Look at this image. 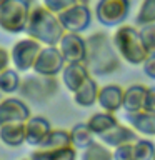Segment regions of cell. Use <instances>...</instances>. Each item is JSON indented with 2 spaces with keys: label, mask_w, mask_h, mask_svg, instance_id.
<instances>
[{
  "label": "cell",
  "mask_w": 155,
  "mask_h": 160,
  "mask_svg": "<svg viewBox=\"0 0 155 160\" xmlns=\"http://www.w3.org/2000/svg\"><path fill=\"white\" fill-rule=\"evenodd\" d=\"M122 62L123 60L118 55L113 40L108 33L95 32L87 37L85 65L88 67L93 77H105V75L118 72Z\"/></svg>",
  "instance_id": "6da1fadb"
},
{
  "label": "cell",
  "mask_w": 155,
  "mask_h": 160,
  "mask_svg": "<svg viewBox=\"0 0 155 160\" xmlns=\"http://www.w3.org/2000/svg\"><path fill=\"white\" fill-rule=\"evenodd\" d=\"M28 37L38 40L42 45H58L60 38L63 37L65 28L60 22L58 15L48 10L45 5H35L30 10L28 23L25 28Z\"/></svg>",
  "instance_id": "7a4b0ae2"
},
{
  "label": "cell",
  "mask_w": 155,
  "mask_h": 160,
  "mask_svg": "<svg viewBox=\"0 0 155 160\" xmlns=\"http://www.w3.org/2000/svg\"><path fill=\"white\" fill-rule=\"evenodd\" d=\"M112 40L122 60L130 65H142L148 57V50L142 40L140 30L135 25H118L112 35Z\"/></svg>",
  "instance_id": "3957f363"
},
{
  "label": "cell",
  "mask_w": 155,
  "mask_h": 160,
  "mask_svg": "<svg viewBox=\"0 0 155 160\" xmlns=\"http://www.w3.org/2000/svg\"><path fill=\"white\" fill-rule=\"evenodd\" d=\"M60 90V80L52 75L32 73L22 78L18 93L25 102L30 103H47L50 102Z\"/></svg>",
  "instance_id": "277c9868"
},
{
  "label": "cell",
  "mask_w": 155,
  "mask_h": 160,
  "mask_svg": "<svg viewBox=\"0 0 155 160\" xmlns=\"http://www.w3.org/2000/svg\"><path fill=\"white\" fill-rule=\"evenodd\" d=\"M28 0H3L0 2V28L7 33H22L30 17Z\"/></svg>",
  "instance_id": "5b68a950"
},
{
  "label": "cell",
  "mask_w": 155,
  "mask_h": 160,
  "mask_svg": "<svg viewBox=\"0 0 155 160\" xmlns=\"http://www.w3.org/2000/svg\"><path fill=\"white\" fill-rule=\"evenodd\" d=\"M130 0H98L95 5L97 22L105 27H118L130 15Z\"/></svg>",
  "instance_id": "8992f818"
},
{
  "label": "cell",
  "mask_w": 155,
  "mask_h": 160,
  "mask_svg": "<svg viewBox=\"0 0 155 160\" xmlns=\"http://www.w3.org/2000/svg\"><path fill=\"white\" fill-rule=\"evenodd\" d=\"M42 47L43 45L38 40L28 37V35L25 38L18 40V42H15L12 50H10L12 65L18 72H28V70H32Z\"/></svg>",
  "instance_id": "52a82bcc"
},
{
  "label": "cell",
  "mask_w": 155,
  "mask_h": 160,
  "mask_svg": "<svg viewBox=\"0 0 155 160\" xmlns=\"http://www.w3.org/2000/svg\"><path fill=\"white\" fill-rule=\"evenodd\" d=\"M65 63H67V60H65L63 53L60 52L58 45H43L32 70L35 73L57 77L62 73Z\"/></svg>",
  "instance_id": "ba28073f"
},
{
  "label": "cell",
  "mask_w": 155,
  "mask_h": 160,
  "mask_svg": "<svg viewBox=\"0 0 155 160\" xmlns=\"http://www.w3.org/2000/svg\"><path fill=\"white\" fill-rule=\"evenodd\" d=\"M58 18L62 22L65 32H85L92 23V10L85 2H78L70 8L58 13Z\"/></svg>",
  "instance_id": "9c48e42d"
},
{
  "label": "cell",
  "mask_w": 155,
  "mask_h": 160,
  "mask_svg": "<svg viewBox=\"0 0 155 160\" xmlns=\"http://www.w3.org/2000/svg\"><path fill=\"white\" fill-rule=\"evenodd\" d=\"M58 48L67 62H85L87 57V38L77 32H65L58 42Z\"/></svg>",
  "instance_id": "30bf717a"
},
{
  "label": "cell",
  "mask_w": 155,
  "mask_h": 160,
  "mask_svg": "<svg viewBox=\"0 0 155 160\" xmlns=\"http://www.w3.org/2000/svg\"><path fill=\"white\" fill-rule=\"evenodd\" d=\"M30 117V107L23 98L7 97L0 102V127L12 122H27Z\"/></svg>",
  "instance_id": "8fae6325"
},
{
  "label": "cell",
  "mask_w": 155,
  "mask_h": 160,
  "mask_svg": "<svg viewBox=\"0 0 155 160\" xmlns=\"http://www.w3.org/2000/svg\"><path fill=\"white\" fill-rule=\"evenodd\" d=\"M60 75H62V83L65 85V88L70 90L72 93L92 77L85 62H67Z\"/></svg>",
  "instance_id": "7c38bea8"
},
{
  "label": "cell",
  "mask_w": 155,
  "mask_h": 160,
  "mask_svg": "<svg viewBox=\"0 0 155 160\" xmlns=\"http://www.w3.org/2000/svg\"><path fill=\"white\" fill-rule=\"evenodd\" d=\"M123 97H125V88L123 87H120L117 83L103 85V87H100L97 103L102 107V110L115 113L123 107Z\"/></svg>",
  "instance_id": "4fadbf2b"
},
{
  "label": "cell",
  "mask_w": 155,
  "mask_h": 160,
  "mask_svg": "<svg viewBox=\"0 0 155 160\" xmlns=\"http://www.w3.org/2000/svg\"><path fill=\"white\" fill-rule=\"evenodd\" d=\"M0 142L5 147L17 148L27 143V125L25 122H12L0 127Z\"/></svg>",
  "instance_id": "5bb4252c"
},
{
  "label": "cell",
  "mask_w": 155,
  "mask_h": 160,
  "mask_svg": "<svg viewBox=\"0 0 155 160\" xmlns=\"http://www.w3.org/2000/svg\"><path fill=\"white\" fill-rule=\"evenodd\" d=\"M25 125H27V143L35 148L43 142L48 132L52 130V125H50L48 118L42 117V115H32L25 122Z\"/></svg>",
  "instance_id": "9a60e30c"
},
{
  "label": "cell",
  "mask_w": 155,
  "mask_h": 160,
  "mask_svg": "<svg viewBox=\"0 0 155 160\" xmlns=\"http://www.w3.org/2000/svg\"><path fill=\"white\" fill-rule=\"evenodd\" d=\"M138 137H137V132L130 127V125H123V123H117L113 125L112 128L108 130V132H105L103 135H100L98 140L100 142H103L105 145H108V147H118V145L122 143H128V142H135Z\"/></svg>",
  "instance_id": "2e32d148"
},
{
  "label": "cell",
  "mask_w": 155,
  "mask_h": 160,
  "mask_svg": "<svg viewBox=\"0 0 155 160\" xmlns=\"http://www.w3.org/2000/svg\"><path fill=\"white\" fill-rule=\"evenodd\" d=\"M128 125L137 133H142L145 137H155V112L148 110H138V112L127 113Z\"/></svg>",
  "instance_id": "e0dca14e"
},
{
  "label": "cell",
  "mask_w": 155,
  "mask_h": 160,
  "mask_svg": "<svg viewBox=\"0 0 155 160\" xmlns=\"http://www.w3.org/2000/svg\"><path fill=\"white\" fill-rule=\"evenodd\" d=\"M98 93H100V85L92 75L82 87L73 92V102L82 108H88L98 102Z\"/></svg>",
  "instance_id": "ac0fdd59"
},
{
  "label": "cell",
  "mask_w": 155,
  "mask_h": 160,
  "mask_svg": "<svg viewBox=\"0 0 155 160\" xmlns=\"http://www.w3.org/2000/svg\"><path fill=\"white\" fill-rule=\"evenodd\" d=\"M145 93H147V85H142V83H133V85L125 88L123 107H122L125 110V113L143 110Z\"/></svg>",
  "instance_id": "d6986e66"
},
{
  "label": "cell",
  "mask_w": 155,
  "mask_h": 160,
  "mask_svg": "<svg viewBox=\"0 0 155 160\" xmlns=\"http://www.w3.org/2000/svg\"><path fill=\"white\" fill-rule=\"evenodd\" d=\"M118 123V118L115 117V113L112 112H107V110H102V112H97V113H92L87 120V125L90 127V130L95 133V137H100L103 135L105 132H108L113 125Z\"/></svg>",
  "instance_id": "ffe728a7"
},
{
  "label": "cell",
  "mask_w": 155,
  "mask_h": 160,
  "mask_svg": "<svg viewBox=\"0 0 155 160\" xmlns=\"http://www.w3.org/2000/svg\"><path fill=\"white\" fill-rule=\"evenodd\" d=\"M30 160H77V148L65 147V148H35L30 153Z\"/></svg>",
  "instance_id": "44dd1931"
},
{
  "label": "cell",
  "mask_w": 155,
  "mask_h": 160,
  "mask_svg": "<svg viewBox=\"0 0 155 160\" xmlns=\"http://www.w3.org/2000/svg\"><path fill=\"white\" fill-rule=\"evenodd\" d=\"M65 147H73V145H72V135H70V130L52 128L48 132V135L45 137V140L38 145L37 148L52 150V148H65Z\"/></svg>",
  "instance_id": "7402d4cb"
},
{
  "label": "cell",
  "mask_w": 155,
  "mask_h": 160,
  "mask_svg": "<svg viewBox=\"0 0 155 160\" xmlns=\"http://www.w3.org/2000/svg\"><path fill=\"white\" fill-rule=\"evenodd\" d=\"M70 135H72V145L77 150H83L87 148L90 143L95 142V133L90 130V127L87 125V122H80L75 123L72 128H70Z\"/></svg>",
  "instance_id": "603a6c76"
},
{
  "label": "cell",
  "mask_w": 155,
  "mask_h": 160,
  "mask_svg": "<svg viewBox=\"0 0 155 160\" xmlns=\"http://www.w3.org/2000/svg\"><path fill=\"white\" fill-rule=\"evenodd\" d=\"M80 160H113V150L100 140H95L87 148L82 150Z\"/></svg>",
  "instance_id": "cb8c5ba5"
},
{
  "label": "cell",
  "mask_w": 155,
  "mask_h": 160,
  "mask_svg": "<svg viewBox=\"0 0 155 160\" xmlns=\"http://www.w3.org/2000/svg\"><path fill=\"white\" fill-rule=\"evenodd\" d=\"M20 83H22V78H20L17 68L7 67L5 70L0 72V92H2L3 95L18 92Z\"/></svg>",
  "instance_id": "d4e9b609"
},
{
  "label": "cell",
  "mask_w": 155,
  "mask_h": 160,
  "mask_svg": "<svg viewBox=\"0 0 155 160\" xmlns=\"http://www.w3.org/2000/svg\"><path fill=\"white\" fill-rule=\"evenodd\" d=\"M147 23H155V0H142L135 15V25L142 27Z\"/></svg>",
  "instance_id": "484cf974"
},
{
  "label": "cell",
  "mask_w": 155,
  "mask_h": 160,
  "mask_svg": "<svg viewBox=\"0 0 155 160\" xmlns=\"http://www.w3.org/2000/svg\"><path fill=\"white\" fill-rule=\"evenodd\" d=\"M155 143L150 138H137L133 142V160H153Z\"/></svg>",
  "instance_id": "4316f807"
},
{
  "label": "cell",
  "mask_w": 155,
  "mask_h": 160,
  "mask_svg": "<svg viewBox=\"0 0 155 160\" xmlns=\"http://www.w3.org/2000/svg\"><path fill=\"white\" fill-rule=\"evenodd\" d=\"M148 53H155V23H147L138 28Z\"/></svg>",
  "instance_id": "83f0119b"
},
{
  "label": "cell",
  "mask_w": 155,
  "mask_h": 160,
  "mask_svg": "<svg viewBox=\"0 0 155 160\" xmlns=\"http://www.w3.org/2000/svg\"><path fill=\"white\" fill-rule=\"evenodd\" d=\"M80 0H43V5L47 7L48 10H52L53 13H62L63 10L70 8L72 5L78 3Z\"/></svg>",
  "instance_id": "f1b7e54d"
},
{
  "label": "cell",
  "mask_w": 155,
  "mask_h": 160,
  "mask_svg": "<svg viewBox=\"0 0 155 160\" xmlns=\"http://www.w3.org/2000/svg\"><path fill=\"white\" fill-rule=\"evenodd\" d=\"M113 160H133V142L122 143L113 148Z\"/></svg>",
  "instance_id": "f546056e"
},
{
  "label": "cell",
  "mask_w": 155,
  "mask_h": 160,
  "mask_svg": "<svg viewBox=\"0 0 155 160\" xmlns=\"http://www.w3.org/2000/svg\"><path fill=\"white\" fill-rule=\"evenodd\" d=\"M142 68H143V73L148 78L155 80V53H148V57L142 63Z\"/></svg>",
  "instance_id": "4dcf8cb0"
},
{
  "label": "cell",
  "mask_w": 155,
  "mask_h": 160,
  "mask_svg": "<svg viewBox=\"0 0 155 160\" xmlns=\"http://www.w3.org/2000/svg\"><path fill=\"white\" fill-rule=\"evenodd\" d=\"M143 110L155 112V87H147V93H145V100H143Z\"/></svg>",
  "instance_id": "1f68e13d"
},
{
  "label": "cell",
  "mask_w": 155,
  "mask_h": 160,
  "mask_svg": "<svg viewBox=\"0 0 155 160\" xmlns=\"http://www.w3.org/2000/svg\"><path fill=\"white\" fill-rule=\"evenodd\" d=\"M10 62H12V58H10V52L5 47H0V72L7 68Z\"/></svg>",
  "instance_id": "d6a6232c"
},
{
  "label": "cell",
  "mask_w": 155,
  "mask_h": 160,
  "mask_svg": "<svg viewBox=\"0 0 155 160\" xmlns=\"http://www.w3.org/2000/svg\"><path fill=\"white\" fill-rule=\"evenodd\" d=\"M2 100H3V93L0 92V102H2Z\"/></svg>",
  "instance_id": "836d02e7"
},
{
  "label": "cell",
  "mask_w": 155,
  "mask_h": 160,
  "mask_svg": "<svg viewBox=\"0 0 155 160\" xmlns=\"http://www.w3.org/2000/svg\"><path fill=\"white\" fill-rule=\"evenodd\" d=\"M80 2H85V3H87V2H88V0H80Z\"/></svg>",
  "instance_id": "e575fe53"
},
{
  "label": "cell",
  "mask_w": 155,
  "mask_h": 160,
  "mask_svg": "<svg viewBox=\"0 0 155 160\" xmlns=\"http://www.w3.org/2000/svg\"><path fill=\"white\" fill-rule=\"evenodd\" d=\"M0 2H3V0H0Z\"/></svg>",
  "instance_id": "d590c367"
},
{
  "label": "cell",
  "mask_w": 155,
  "mask_h": 160,
  "mask_svg": "<svg viewBox=\"0 0 155 160\" xmlns=\"http://www.w3.org/2000/svg\"><path fill=\"white\" fill-rule=\"evenodd\" d=\"M28 160H30V158H28Z\"/></svg>",
  "instance_id": "8d00e7d4"
},
{
  "label": "cell",
  "mask_w": 155,
  "mask_h": 160,
  "mask_svg": "<svg viewBox=\"0 0 155 160\" xmlns=\"http://www.w3.org/2000/svg\"><path fill=\"white\" fill-rule=\"evenodd\" d=\"M153 160H155V158H153Z\"/></svg>",
  "instance_id": "74e56055"
}]
</instances>
